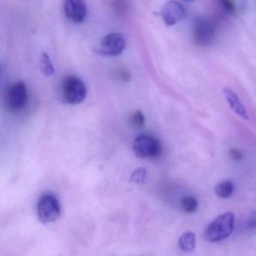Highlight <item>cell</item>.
<instances>
[{
	"label": "cell",
	"instance_id": "8",
	"mask_svg": "<svg viewBox=\"0 0 256 256\" xmlns=\"http://www.w3.org/2000/svg\"><path fill=\"white\" fill-rule=\"evenodd\" d=\"M64 13L66 17L74 23H82L88 14L86 2L82 0H67L64 2Z\"/></svg>",
	"mask_w": 256,
	"mask_h": 256
},
{
	"label": "cell",
	"instance_id": "11",
	"mask_svg": "<svg viewBox=\"0 0 256 256\" xmlns=\"http://www.w3.org/2000/svg\"><path fill=\"white\" fill-rule=\"evenodd\" d=\"M179 246L184 251L191 252L196 248V234L190 232L182 234L179 239Z\"/></svg>",
	"mask_w": 256,
	"mask_h": 256
},
{
	"label": "cell",
	"instance_id": "3",
	"mask_svg": "<svg viewBox=\"0 0 256 256\" xmlns=\"http://www.w3.org/2000/svg\"><path fill=\"white\" fill-rule=\"evenodd\" d=\"M64 100L71 104L82 103L86 96V88L80 78L76 76H68L64 79L62 85Z\"/></svg>",
	"mask_w": 256,
	"mask_h": 256
},
{
	"label": "cell",
	"instance_id": "4",
	"mask_svg": "<svg viewBox=\"0 0 256 256\" xmlns=\"http://www.w3.org/2000/svg\"><path fill=\"white\" fill-rule=\"evenodd\" d=\"M28 102V91L26 84L20 80L12 84L5 95L6 108L10 112H16L26 107Z\"/></svg>",
	"mask_w": 256,
	"mask_h": 256
},
{
	"label": "cell",
	"instance_id": "6",
	"mask_svg": "<svg viewBox=\"0 0 256 256\" xmlns=\"http://www.w3.org/2000/svg\"><path fill=\"white\" fill-rule=\"evenodd\" d=\"M216 34V26L210 20L198 18L193 26V38L194 42L200 46H206L212 42Z\"/></svg>",
	"mask_w": 256,
	"mask_h": 256
},
{
	"label": "cell",
	"instance_id": "5",
	"mask_svg": "<svg viewBox=\"0 0 256 256\" xmlns=\"http://www.w3.org/2000/svg\"><path fill=\"white\" fill-rule=\"evenodd\" d=\"M133 150L138 158H156L162 152V144L156 138L142 134L134 139Z\"/></svg>",
	"mask_w": 256,
	"mask_h": 256
},
{
	"label": "cell",
	"instance_id": "1",
	"mask_svg": "<svg viewBox=\"0 0 256 256\" xmlns=\"http://www.w3.org/2000/svg\"><path fill=\"white\" fill-rule=\"evenodd\" d=\"M234 224V216L232 212H226L217 217L206 227L204 238L209 242H218L232 234Z\"/></svg>",
	"mask_w": 256,
	"mask_h": 256
},
{
	"label": "cell",
	"instance_id": "14",
	"mask_svg": "<svg viewBox=\"0 0 256 256\" xmlns=\"http://www.w3.org/2000/svg\"><path fill=\"white\" fill-rule=\"evenodd\" d=\"M130 124L133 128H143L145 125L144 115L140 110H136L130 116Z\"/></svg>",
	"mask_w": 256,
	"mask_h": 256
},
{
	"label": "cell",
	"instance_id": "7",
	"mask_svg": "<svg viewBox=\"0 0 256 256\" xmlns=\"http://www.w3.org/2000/svg\"><path fill=\"white\" fill-rule=\"evenodd\" d=\"M126 48V40L120 34H110L102 40L98 53L104 56H114L121 54Z\"/></svg>",
	"mask_w": 256,
	"mask_h": 256
},
{
	"label": "cell",
	"instance_id": "16",
	"mask_svg": "<svg viewBox=\"0 0 256 256\" xmlns=\"http://www.w3.org/2000/svg\"><path fill=\"white\" fill-rule=\"evenodd\" d=\"M146 169L139 168L132 174L131 181L136 184H143L146 181Z\"/></svg>",
	"mask_w": 256,
	"mask_h": 256
},
{
	"label": "cell",
	"instance_id": "10",
	"mask_svg": "<svg viewBox=\"0 0 256 256\" xmlns=\"http://www.w3.org/2000/svg\"><path fill=\"white\" fill-rule=\"evenodd\" d=\"M226 100L230 106V108L241 118L248 120V114L244 104L241 103L240 100L238 98L234 92L230 88H226L223 90Z\"/></svg>",
	"mask_w": 256,
	"mask_h": 256
},
{
	"label": "cell",
	"instance_id": "2",
	"mask_svg": "<svg viewBox=\"0 0 256 256\" xmlns=\"http://www.w3.org/2000/svg\"><path fill=\"white\" fill-rule=\"evenodd\" d=\"M38 220L44 224L54 222L60 216L61 205L54 194L47 193L40 198L37 205Z\"/></svg>",
	"mask_w": 256,
	"mask_h": 256
},
{
	"label": "cell",
	"instance_id": "12",
	"mask_svg": "<svg viewBox=\"0 0 256 256\" xmlns=\"http://www.w3.org/2000/svg\"><path fill=\"white\" fill-rule=\"evenodd\" d=\"M234 188V187L230 181H222L215 187V192L218 197L228 198L233 193Z\"/></svg>",
	"mask_w": 256,
	"mask_h": 256
},
{
	"label": "cell",
	"instance_id": "15",
	"mask_svg": "<svg viewBox=\"0 0 256 256\" xmlns=\"http://www.w3.org/2000/svg\"><path fill=\"white\" fill-rule=\"evenodd\" d=\"M182 209L188 214L196 212L198 209V202L192 196H186L181 200Z\"/></svg>",
	"mask_w": 256,
	"mask_h": 256
},
{
	"label": "cell",
	"instance_id": "18",
	"mask_svg": "<svg viewBox=\"0 0 256 256\" xmlns=\"http://www.w3.org/2000/svg\"><path fill=\"white\" fill-rule=\"evenodd\" d=\"M118 78L120 79L121 80L127 82L128 80H130L131 76H130V72H127L126 70H120L118 72Z\"/></svg>",
	"mask_w": 256,
	"mask_h": 256
},
{
	"label": "cell",
	"instance_id": "13",
	"mask_svg": "<svg viewBox=\"0 0 256 256\" xmlns=\"http://www.w3.org/2000/svg\"><path fill=\"white\" fill-rule=\"evenodd\" d=\"M40 64H41L42 71L44 76L49 77L54 73L53 64H52V60H50V56L47 54H42L41 58H40Z\"/></svg>",
	"mask_w": 256,
	"mask_h": 256
},
{
	"label": "cell",
	"instance_id": "19",
	"mask_svg": "<svg viewBox=\"0 0 256 256\" xmlns=\"http://www.w3.org/2000/svg\"><path fill=\"white\" fill-rule=\"evenodd\" d=\"M229 152H230V156H232V158L234 160H242V156H244L241 151L236 149V148H232V149L230 150Z\"/></svg>",
	"mask_w": 256,
	"mask_h": 256
},
{
	"label": "cell",
	"instance_id": "9",
	"mask_svg": "<svg viewBox=\"0 0 256 256\" xmlns=\"http://www.w3.org/2000/svg\"><path fill=\"white\" fill-rule=\"evenodd\" d=\"M163 20L168 26L176 24L184 18L186 10L180 2L175 1L166 2L161 10Z\"/></svg>",
	"mask_w": 256,
	"mask_h": 256
},
{
	"label": "cell",
	"instance_id": "17",
	"mask_svg": "<svg viewBox=\"0 0 256 256\" xmlns=\"http://www.w3.org/2000/svg\"><path fill=\"white\" fill-rule=\"evenodd\" d=\"M221 4L222 5L223 8H224V10H226V11L230 13V14L234 13L235 12H236V6H235V4H234L233 2H232V1L224 0Z\"/></svg>",
	"mask_w": 256,
	"mask_h": 256
}]
</instances>
